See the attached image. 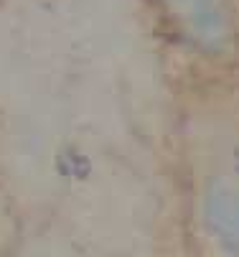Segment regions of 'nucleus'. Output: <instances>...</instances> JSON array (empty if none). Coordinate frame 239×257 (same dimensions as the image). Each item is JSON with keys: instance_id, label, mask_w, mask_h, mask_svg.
I'll return each mask as SVG.
<instances>
[{"instance_id": "1", "label": "nucleus", "mask_w": 239, "mask_h": 257, "mask_svg": "<svg viewBox=\"0 0 239 257\" xmlns=\"http://www.w3.org/2000/svg\"><path fill=\"white\" fill-rule=\"evenodd\" d=\"M193 161V222L211 257H239V135Z\"/></svg>"}, {"instance_id": "2", "label": "nucleus", "mask_w": 239, "mask_h": 257, "mask_svg": "<svg viewBox=\"0 0 239 257\" xmlns=\"http://www.w3.org/2000/svg\"><path fill=\"white\" fill-rule=\"evenodd\" d=\"M186 41L209 54L221 56L231 46V21L226 0H163Z\"/></svg>"}, {"instance_id": "3", "label": "nucleus", "mask_w": 239, "mask_h": 257, "mask_svg": "<svg viewBox=\"0 0 239 257\" xmlns=\"http://www.w3.org/2000/svg\"><path fill=\"white\" fill-rule=\"evenodd\" d=\"M3 257H87V254L82 249L72 247L69 242L64 244L61 232H56L51 227H41L36 232L31 229L18 242H13Z\"/></svg>"}, {"instance_id": "4", "label": "nucleus", "mask_w": 239, "mask_h": 257, "mask_svg": "<svg viewBox=\"0 0 239 257\" xmlns=\"http://www.w3.org/2000/svg\"><path fill=\"white\" fill-rule=\"evenodd\" d=\"M8 211V204H6V199H3V194H0V219H3V214Z\"/></svg>"}]
</instances>
